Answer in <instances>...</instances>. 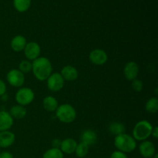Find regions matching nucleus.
I'll list each match as a JSON object with an SVG mask.
<instances>
[{
	"label": "nucleus",
	"instance_id": "obj_1",
	"mask_svg": "<svg viewBox=\"0 0 158 158\" xmlns=\"http://www.w3.org/2000/svg\"><path fill=\"white\" fill-rule=\"evenodd\" d=\"M32 72L34 77L40 81H45L52 73L50 60L46 57L40 56L32 62Z\"/></svg>",
	"mask_w": 158,
	"mask_h": 158
},
{
	"label": "nucleus",
	"instance_id": "obj_2",
	"mask_svg": "<svg viewBox=\"0 0 158 158\" xmlns=\"http://www.w3.org/2000/svg\"><path fill=\"white\" fill-rule=\"evenodd\" d=\"M114 146L117 151L128 154L131 153L137 148V141L130 134H122L116 136L114 138Z\"/></svg>",
	"mask_w": 158,
	"mask_h": 158
},
{
	"label": "nucleus",
	"instance_id": "obj_3",
	"mask_svg": "<svg viewBox=\"0 0 158 158\" xmlns=\"http://www.w3.org/2000/svg\"><path fill=\"white\" fill-rule=\"evenodd\" d=\"M154 126L148 120H143L137 122L133 129V135L136 141H143L151 136Z\"/></svg>",
	"mask_w": 158,
	"mask_h": 158
},
{
	"label": "nucleus",
	"instance_id": "obj_4",
	"mask_svg": "<svg viewBox=\"0 0 158 158\" xmlns=\"http://www.w3.org/2000/svg\"><path fill=\"white\" fill-rule=\"evenodd\" d=\"M56 117L62 123H70L77 118V111L72 105L63 103L59 105L56 110Z\"/></svg>",
	"mask_w": 158,
	"mask_h": 158
},
{
	"label": "nucleus",
	"instance_id": "obj_5",
	"mask_svg": "<svg viewBox=\"0 0 158 158\" xmlns=\"http://www.w3.org/2000/svg\"><path fill=\"white\" fill-rule=\"evenodd\" d=\"M35 98L33 90L29 87H21L18 89L15 96V101L19 105L26 106L29 105Z\"/></svg>",
	"mask_w": 158,
	"mask_h": 158
},
{
	"label": "nucleus",
	"instance_id": "obj_6",
	"mask_svg": "<svg viewBox=\"0 0 158 158\" xmlns=\"http://www.w3.org/2000/svg\"><path fill=\"white\" fill-rule=\"evenodd\" d=\"M8 83L13 87L21 88L25 83V75L17 69H12L6 75Z\"/></svg>",
	"mask_w": 158,
	"mask_h": 158
},
{
	"label": "nucleus",
	"instance_id": "obj_7",
	"mask_svg": "<svg viewBox=\"0 0 158 158\" xmlns=\"http://www.w3.org/2000/svg\"><path fill=\"white\" fill-rule=\"evenodd\" d=\"M47 87L52 92H58L61 90L64 86L65 80L62 77L61 74L58 72L52 73L46 80Z\"/></svg>",
	"mask_w": 158,
	"mask_h": 158
},
{
	"label": "nucleus",
	"instance_id": "obj_8",
	"mask_svg": "<svg viewBox=\"0 0 158 158\" xmlns=\"http://www.w3.org/2000/svg\"><path fill=\"white\" fill-rule=\"evenodd\" d=\"M25 56L29 61H33L40 56L41 54V47L40 44L35 42H29L27 43L24 49Z\"/></svg>",
	"mask_w": 158,
	"mask_h": 158
},
{
	"label": "nucleus",
	"instance_id": "obj_9",
	"mask_svg": "<svg viewBox=\"0 0 158 158\" xmlns=\"http://www.w3.org/2000/svg\"><path fill=\"white\" fill-rule=\"evenodd\" d=\"M89 60L94 65L102 66L107 62L108 56L103 49H95L89 52Z\"/></svg>",
	"mask_w": 158,
	"mask_h": 158
},
{
	"label": "nucleus",
	"instance_id": "obj_10",
	"mask_svg": "<svg viewBox=\"0 0 158 158\" xmlns=\"http://www.w3.org/2000/svg\"><path fill=\"white\" fill-rule=\"evenodd\" d=\"M139 73V66L136 62L130 61L124 66L123 74L128 81H133L137 78Z\"/></svg>",
	"mask_w": 158,
	"mask_h": 158
},
{
	"label": "nucleus",
	"instance_id": "obj_11",
	"mask_svg": "<svg viewBox=\"0 0 158 158\" xmlns=\"http://www.w3.org/2000/svg\"><path fill=\"white\" fill-rule=\"evenodd\" d=\"M139 151L143 158H152L156 154V148L154 143L146 140L140 143Z\"/></svg>",
	"mask_w": 158,
	"mask_h": 158
},
{
	"label": "nucleus",
	"instance_id": "obj_12",
	"mask_svg": "<svg viewBox=\"0 0 158 158\" xmlns=\"http://www.w3.org/2000/svg\"><path fill=\"white\" fill-rule=\"evenodd\" d=\"M60 74L63 80L68 82L75 81L79 77V73L77 68L71 65H66V66H63L62 68Z\"/></svg>",
	"mask_w": 158,
	"mask_h": 158
},
{
	"label": "nucleus",
	"instance_id": "obj_13",
	"mask_svg": "<svg viewBox=\"0 0 158 158\" xmlns=\"http://www.w3.org/2000/svg\"><path fill=\"white\" fill-rule=\"evenodd\" d=\"M15 141V135L10 131L0 132V148H8Z\"/></svg>",
	"mask_w": 158,
	"mask_h": 158
},
{
	"label": "nucleus",
	"instance_id": "obj_14",
	"mask_svg": "<svg viewBox=\"0 0 158 158\" xmlns=\"http://www.w3.org/2000/svg\"><path fill=\"white\" fill-rule=\"evenodd\" d=\"M14 123V119L11 117L9 112L0 111V132L9 131Z\"/></svg>",
	"mask_w": 158,
	"mask_h": 158
},
{
	"label": "nucleus",
	"instance_id": "obj_15",
	"mask_svg": "<svg viewBox=\"0 0 158 158\" xmlns=\"http://www.w3.org/2000/svg\"><path fill=\"white\" fill-rule=\"evenodd\" d=\"M77 146V140L73 138H66L64 140H61L60 149L63 153V154H71L75 152Z\"/></svg>",
	"mask_w": 158,
	"mask_h": 158
},
{
	"label": "nucleus",
	"instance_id": "obj_16",
	"mask_svg": "<svg viewBox=\"0 0 158 158\" xmlns=\"http://www.w3.org/2000/svg\"><path fill=\"white\" fill-rule=\"evenodd\" d=\"M26 44H27L26 39L22 35H17L14 36L10 43V46L12 50L17 52L24 50Z\"/></svg>",
	"mask_w": 158,
	"mask_h": 158
},
{
	"label": "nucleus",
	"instance_id": "obj_17",
	"mask_svg": "<svg viewBox=\"0 0 158 158\" xmlns=\"http://www.w3.org/2000/svg\"><path fill=\"white\" fill-rule=\"evenodd\" d=\"M81 142L86 143L88 146H91L97 143V134L94 131L90 129L85 130L83 131L80 136Z\"/></svg>",
	"mask_w": 158,
	"mask_h": 158
},
{
	"label": "nucleus",
	"instance_id": "obj_18",
	"mask_svg": "<svg viewBox=\"0 0 158 158\" xmlns=\"http://www.w3.org/2000/svg\"><path fill=\"white\" fill-rule=\"evenodd\" d=\"M43 106L45 110L47 112H56L59 106V103L56 99L52 96H46L43 100Z\"/></svg>",
	"mask_w": 158,
	"mask_h": 158
},
{
	"label": "nucleus",
	"instance_id": "obj_19",
	"mask_svg": "<svg viewBox=\"0 0 158 158\" xmlns=\"http://www.w3.org/2000/svg\"><path fill=\"white\" fill-rule=\"evenodd\" d=\"M9 113L13 119L21 120L26 117V114H27V110H26L25 106L17 104L15 106H12L10 108V111Z\"/></svg>",
	"mask_w": 158,
	"mask_h": 158
},
{
	"label": "nucleus",
	"instance_id": "obj_20",
	"mask_svg": "<svg viewBox=\"0 0 158 158\" xmlns=\"http://www.w3.org/2000/svg\"><path fill=\"white\" fill-rule=\"evenodd\" d=\"M109 132L111 134L116 136L120 135V134H124L125 131H126V127H125L124 124L123 123H120V122H113L112 123H110V125L109 126Z\"/></svg>",
	"mask_w": 158,
	"mask_h": 158
},
{
	"label": "nucleus",
	"instance_id": "obj_21",
	"mask_svg": "<svg viewBox=\"0 0 158 158\" xmlns=\"http://www.w3.org/2000/svg\"><path fill=\"white\" fill-rule=\"evenodd\" d=\"M13 6L18 12H26L31 6V0H13Z\"/></svg>",
	"mask_w": 158,
	"mask_h": 158
},
{
	"label": "nucleus",
	"instance_id": "obj_22",
	"mask_svg": "<svg viewBox=\"0 0 158 158\" xmlns=\"http://www.w3.org/2000/svg\"><path fill=\"white\" fill-rule=\"evenodd\" d=\"M89 146L83 143V142H80V143H77V146L74 153L78 158H85L89 153Z\"/></svg>",
	"mask_w": 158,
	"mask_h": 158
},
{
	"label": "nucleus",
	"instance_id": "obj_23",
	"mask_svg": "<svg viewBox=\"0 0 158 158\" xmlns=\"http://www.w3.org/2000/svg\"><path fill=\"white\" fill-rule=\"evenodd\" d=\"M145 109L148 113L156 114L158 111V99L154 97L150 98L145 104Z\"/></svg>",
	"mask_w": 158,
	"mask_h": 158
},
{
	"label": "nucleus",
	"instance_id": "obj_24",
	"mask_svg": "<svg viewBox=\"0 0 158 158\" xmlns=\"http://www.w3.org/2000/svg\"><path fill=\"white\" fill-rule=\"evenodd\" d=\"M63 153L58 148H50L43 154V158H63Z\"/></svg>",
	"mask_w": 158,
	"mask_h": 158
},
{
	"label": "nucleus",
	"instance_id": "obj_25",
	"mask_svg": "<svg viewBox=\"0 0 158 158\" xmlns=\"http://www.w3.org/2000/svg\"><path fill=\"white\" fill-rule=\"evenodd\" d=\"M19 70L21 71L23 74L28 73L32 71V63L28 60H22L19 64Z\"/></svg>",
	"mask_w": 158,
	"mask_h": 158
},
{
	"label": "nucleus",
	"instance_id": "obj_26",
	"mask_svg": "<svg viewBox=\"0 0 158 158\" xmlns=\"http://www.w3.org/2000/svg\"><path fill=\"white\" fill-rule=\"evenodd\" d=\"M131 86H132V89H134V91L136 92H141L143 90V82L141 81L139 79H135L133 81H131Z\"/></svg>",
	"mask_w": 158,
	"mask_h": 158
},
{
	"label": "nucleus",
	"instance_id": "obj_27",
	"mask_svg": "<svg viewBox=\"0 0 158 158\" xmlns=\"http://www.w3.org/2000/svg\"><path fill=\"white\" fill-rule=\"evenodd\" d=\"M110 158H128V157L125 153L119 151H115L111 154Z\"/></svg>",
	"mask_w": 158,
	"mask_h": 158
},
{
	"label": "nucleus",
	"instance_id": "obj_28",
	"mask_svg": "<svg viewBox=\"0 0 158 158\" xmlns=\"http://www.w3.org/2000/svg\"><path fill=\"white\" fill-rule=\"evenodd\" d=\"M6 90H7V87H6V83L0 79V97L6 94Z\"/></svg>",
	"mask_w": 158,
	"mask_h": 158
},
{
	"label": "nucleus",
	"instance_id": "obj_29",
	"mask_svg": "<svg viewBox=\"0 0 158 158\" xmlns=\"http://www.w3.org/2000/svg\"><path fill=\"white\" fill-rule=\"evenodd\" d=\"M51 143H52V148H58V149H60V144H61V140H60V139H53V140H52V142H51Z\"/></svg>",
	"mask_w": 158,
	"mask_h": 158
},
{
	"label": "nucleus",
	"instance_id": "obj_30",
	"mask_svg": "<svg viewBox=\"0 0 158 158\" xmlns=\"http://www.w3.org/2000/svg\"><path fill=\"white\" fill-rule=\"evenodd\" d=\"M0 158H14V157L10 152L3 151V152L0 153Z\"/></svg>",
	"mask_w": 158,
	"mask_h": 158
},
{
	"label": "nucleus",
	"instance_id": "obj_31",
	"mask_svg": "<svg viewBox=\"0 0 158 158\" xmlns=\"http://www.w3.org/2000/svg\"><path fill=\"white\" fill-rule=\"evenodd\" d=\"M151 135L154 138L157 139L158 138V127H154L153 128L152 133H151Z\"/></svg>",
	"mask_w": 158,
	"mask_h": 158
},
{
	"label": "nucleus",
	"instance_id": "obj_32",
	"mask_svg": "<svg viewBox=\"0 0 158 158\" xmlns=\"http://www.w3.org/2000/svg\"><path fill=\"white\" fill-rule=\"evenodd\" d=\"M1 97V100H2V101H7L8 100V95L6 94H5L4 95H2Z\"/></svg>",
	"mask_w": 158,
	"mask_h": 158
},
{
	"label": "nucleus",
	"instance_id": "obj_33",
	"mask_svg": "<svg viewBox=\"0 0 158 158\" xmlns=\"http://www.w3.org/2000/svg\"><path fill=\"white\" fill-rule=\"evenodd\" d=\"M85 158H88V157H85Z\"/></svg>",
	"mask_w": 158,
	"mask_h": 158
}]
</instances>
